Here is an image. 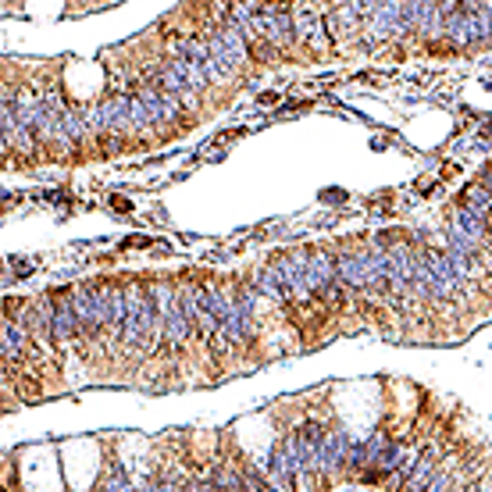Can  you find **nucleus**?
Segmentation results:
<instances>
[{
  "label": "nucleus",
  "mask_w": 492,
  "mask_h": 492,
  "mask_svg": "<svg viewBox=\"0 0 492 492\" xmlns=\"http://www.w3.org/2000/svg\"><path fill=\"white\" fill-rule=\"evenodd\" d=\"M25 342H29V328L14 317L4 321V364H14L21 353H25Z\"/></svg>",
  "instance_id": "2"
},
{
  "label": "nucleus",
  "mask_w": 492,
  "mask_h": 492,
  "mask_svg": "<svg viewBox=\"0 0 492 492\" xmlns=\"http://www.w3.org/2000/svg\"><path fill=\"white\" fill-rule=\"evenodd\" d=\"M449 485H453V474H449V471H442V474H435V478H431V481H428L421 492H446Z\"/></svg>",
  "instance_id": "4"
},
{
  "label": "nucleus",
  "mask_w": 492,
  "mask_h": 492,
  "mask_svg": "<svg viewBox=\"0 0 492 492\" xmlns=\"http://www.w3.org/2000/svg\"><path fill=\"white\" fill-rule=\"evenodd\" d=\"M453 225H460V228H463V232H467V235H471L478 246L488 239V221H485V217H478L474 210H467L463 203L456 207V214H453Z\"/></svg>",
  "instance_id": "3"
},
{
  "label": "nucleus",
  "mask_w": 492,
  "mask_h": 492,
  "mask_svg": "<svg viewBox=\"0 0 492 492\" xmlns=\"http://www.w3.org/2000/svg\"><path fill=\"white\" fill-rule=\"evenodd\" d=\"M435 463H439V453H435V449H424V453L417 456V463L410 467V474H406V481H403L399 492H421V488L435 478Z\"/></svg>",
  "instance_id": "1"
}]
</instances>
